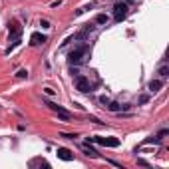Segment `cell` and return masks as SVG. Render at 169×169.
Listing matches in <instances>:
<instances>
[{
  "instance_id": "obj_6",
  "label": "cell",
  "mask_w": 169,
  "mask_h": 169,
  "mask_svg": "<svg viewBox=\"0 0 169 169\" xmlns=\"http://www.w3.org/2000/svg\"><path fill=\"white\" fill-rule=\"evenodd\" d=\"M20 34H22V26L18 22H12L8 28V38L10 40H16V38H20Z\"/></svg>"
},
{
  "instance_id": "obj_15",
  "label": "cell",
  "mask_w": 169,
  "mask_h": 169,
  "mask_svg": "<svg viewBox=\"0 0 169 169\" xmlns=\"http://www.w3.org/2000/svg\"><path fill=\"white\" fill-rule=\"evenodd\" d=\"M167 74H169V66H167V64H163V66L159 68V76L161 78H167Z\"/></svg>"
},
{
  "instance_id": "obj_13",
  "label": "cell",
  "mask_w": 169,
  "mask_h": 169,
  "mask_svg": "<svg viewBox=\"0 0 169 169\" xmlns=\"http://www.w3.org/2000/svg\"><path fill=\"white\" fill-rule=\"evenodd\" d=\"M84 151H86V155H90V157H98V151H96L93 147H90V145H84Z\"/></svg>"
},
{
  "instance_id": "obj_16",
  "label": "cell",
  "mask_w": 169,
  "mask_h": 169,
  "mask_svg": "<svg viewBox=\"0 0 169 169\" xmlns=\"http://www.w3.org/2000/svg\"><path fill=\"white\" fill-rule=\"evenodd\" d=\"M16 78H20V80L28 78V70H18V72H16Z\"/></svg>"
},
{
  "instance_id": "obj_14",
  "label": "cell",
  "mask_w": 169,
  "mask_h": 169,
  "mask_svg": "<svg viewBox=\"0 0 169 169\" xmlns=\"http://www.w3.org/2000/svg\"><path fill=\"white\" fill-rule=\"evenodd\" d=\"M20 42H22L20 38H16V40H12V44H10L8 48H6V54H10V52L14 50V48H18V46H20Z\"/></svg>"
},
{
  "instance_id": "obj_4",
  "label": "cell",
  "mask_w": 169,
  "mask_h": 169,
  "mask_svg": "<svg viewBox=\"0 0 169 169\" xmlns=\"http://www.w3.org/2000/svg\"><path fill=\"white\" fill-rule=\"evenodd\" d=\"M44 106H48L52 111H56V113H58V118L62 119V121H70V119H72V116H70V113H68V111L64 110L62 106L54 103V101H48V100H46V101H44Z\"/></svg>"
},
{
  "instance_id": "obj_17",
  "label": "cell",
  "mask_w": 169,
  "mask_h": 169,
  "mask_svg": "<svg viewBox=\"0 0 169 169\" xmlns=\"http://www.w3.org/2000/svg\"><path fill=\"white\" fill-rule=\"evenodd\" d=\"M44 93H46V96H54L56 90H52V88H44Z\"/></svg>"
},
{
  "instance_id": "obj_18",
  "label": "cell",
  "mask_w": 169,
  "mask_h": 169,
  "mask_svg": "<svg viewBox=\"0 0 169 169\" xmlns=\"http://www.w3.org/2000/svg\"><path fill=\"white\" fill-rule=\"evenodd\" d=\"M62 137H66V139H76L78 135L76 133H62Z\"/></svg>"
},
{
  "instance_id": "obj_22",
  "label": "cell",
  "mask_w": 169,
  "mask_h": 169,
  "mask_svg": "<svg viewBox=\"0 0 169 169\" xmlns=\"http://www.w3.org/2000/svg\"><path fill=\"white\" fill-rule=\"evenodd\" d=\"M123 2H126V4H129V2H133V0H123Z\"/></svg>"
},
{
  "instance_id": "obj_5",
  "label": "cell",
  "mask_w": 169,
  "mask_h": 169,
  "mask_svg": "<svg viewBox=\"0 0 169 169\" xmlns=\"http://www.w3.org/2000/svg\"><path fill=\"white\" fill-rule=\"evenodd\" d=\"M76 90H80V92H84V93L92 92V84H90V80H88L86 76H80V74H78V76H76Z\"/></svg>"
},
{
  "instance_id": "obj_10",
  "label": "cell",
  "mask_w": 169,
  "mask_h": 169,
  "mask_svg": "<svg viewBox=\"0 0 169 169\" xmlns=\"http://www.w3.org/2000/svg\"><path fill=\"white\" fill-rule=\"evenodd\" d=\"M161 86H163V82H161V80H151V82H149V86H147V90H149L151 93H157V92L161 90Z\"/></svg>"
},
{
  "instance_id": "obj_7",
  "label": "cell",
  "mask_w": 169,
  "mask_h": 169,
  "mask_svg": "<svg viewBox=\"0 0 169 169\" xmlns=\"http://www.w3.org/2000/svg\"><path fill=\"white\" fill-rule=\"evenodd\" d=\"M56 155H58L62 161H72L74 159V153L70 151V149H66V147H58V149H56Z\"/></svg>"
},
{
  "instance_id": "obj_20",
  "label": "cell",
  "mask_w": 169,
  "mask_h": 169,
  "mask_svg": "<svg viewBox=\"0 0 169 169\" xmlns=\"http://www.w3.org/2000/svg\"><path fill=\"white\" fill-rule=\"evenodd\" d=\"M40 26H42V28H50V22H48V20H40Z\"/></svg>"
},
{
  "instance_id": "obj_1",
  "label": "cell",
  "mask_w": 169,
  "mask_h": 169,
  "mask_svg": "<svg viewBox=\"0 0 169 169\" xmlns=\"http://www.w3.org/2000/svg\"><path fill=\"white\" fill-rule=\"evenodd\" d=\"M90 56V48H88V44H80L76 46L74 50L68 54V62H70V66H80V64H84L86 58Z\"/></svg>"
},
{
  "instance_id": "obj_8",
  "label": "cell",
  "mask_w": 169,
  "mask_h": 169,
  "mask_svg": "<svg viewBox=\"0 0 169 169\" xmlns=\"http://www.w3.org/2000/svg\"><path fill=\"white\" fill-rule=\"evenodd\" d=\"M44 42H46V36L40 34V32H34L32 36H30V44H32V46H40V44H44Z\"/></svg>"
},
{
  "instance_id": "obj_21",
  "label": "cell",
  "mask_w": 169,
  "mask_h": 169,
  "mask_svg": "<svg viewBox=\"0 0 169 169\" xmlns=\"http://www.w3.org/2000/svg\"><path fill=\"white\" fill-rule=\"evenodd\" d=\"M100 103H106V106H108V103H110V100H108L106 96H101V98H100Z\"/></svg>"
},
{
  "instance_id": "obj_19",
  "label": "cell",
  "mask_w": 169,
  "mask_h": 169,
  "mask_svg": "<svg viewBox=\"0 0 169 169\" xmlns=\"http://www.w3.org/2000/svg\"><path fill=\"white\" fill-rule=\"evenodd\" d=\"M167 133H169V129H161L159 133H157V137H159V139H161V137H165V135H167Z\"/></svg>"
},
{
  "instance_id": "obj_11",
  "label": "cell",
  "mask_w": 169,
  "mask_h": 169,
  "mask_svg": "<svg viewBox=\"0 0 169 169\" xmlns=\"http://www.w3.org/2000/svg\"><path fill=\"white\" fill-rule=\"evenodd\" d=\"M108 110L113 111V113H118V111L123 110V106H121V103H118V101H110V103H108Z\"/></svg>"
},
{
  "instance_id": "obj_3",
  "label": "cell",
  "mask_w": 169,
  "mask_h": 169,
  "mask_svg": "<svg viewBox=\"0 0 169 169\" xmlns=\"http://www.w3.org/2000/svg\"><path fill=\"white\" fill-rule=\"evenodd\" d=\"M127 12H129V6H127L123 0L116 2V6H113V20H116V22H121V20H126Z\"/></svg>"
},
{
  "instance_id": "obj_9",
  "label": "cell",
  "mask_w": 169,
  "mask_h": 169,
  "mask_svg": "<svg viewBox=\"0 0 169 169\" xmlns=\"http://www.w3.org/2000/svg\"><path fill=\"white\" fill-rule=\"evenodd\" d=\"M93 30H96V26H93V24H86V28H84V30L76 34V38H78V40H84L86 36H88V34H92Z\"/></svg>"
},
{
  "instance_id": "obj_12",
  "label": "cell",
  "mask_w": 169,
  "mask_h": 169,
  "mask_svg": "<svg viewBox=\"0 0 169 169\" xmlns=\"http://www.w3.org/2000/svg\"><path fill=\"white\" fill-rule=\"evenodd\" d=\"M108 20H110L108 14H98L96 16V24H108Z\"/></svg>"
},
{
  "instance_id": "obj_2",
  "label": "cell",
  "mask_w": 169,
  "mask_h": 169,
  "mask_svg": "<svg viewBox=\"0 0 169 169\" xmlns=\"http://www.w3.org/2000/svg\"><path fill=\"white\" fill-rule=\"evenodd\" d=\"M88 141H93L98 145H103V147H118L121 141L118 137H100V135H93V137H88Z\"/></svg>"
}]
</instances>
